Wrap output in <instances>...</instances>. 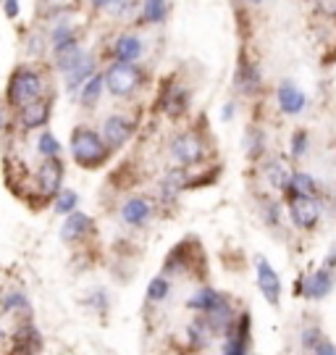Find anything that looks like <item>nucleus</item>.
I'll return each mask as SVG.
<instances>
[{
	"mask_svg": "<svg viewBox=\"0 0 336 355\" xmlns=\"http://www.w3.org/2000/svg\"><path fill=\"white\" fill-rule=\"evenodd\" d=\"M103 89H105L103 74L89 76L87 82L82 85V89H79V105H82V108H95L100 101V95H103Z\"/></svg>",
	"mask_w": 336,
	"mask_h": 355,
	"instance_id": "nucleus-27",
	"label": "nucleus"
},
{
	"mask_svg": "<svg viewBox=\"0 0 336 355\" xmlns=\"http://www.w3.org/2000/svg\"><path fill=\"white\" fill-rule=\"evenodd\" d=\"M111 3L113 0H89V6H92L95 11H108V8H111Z\"/></svg>",
	"mask_w": 336,
	"mask_h": 355,
	"instance_id": "nucleus-42",
	"label": "nucleus"
},
{
	"mask_svg": "<svg viewBox=\"0 0 336 355\" xmlns=\"http://www.w3.org/2000/svg\"><path fill=\"white\" fill-rule=\"evenodd\" d=\"M310 150V135H308V129H297L294 135H292V148H289V155L299 161V158H305Z\"/></svg>",
	"mask_w": 336,
	"mask_h": 355,
	"instance_id": "nucleus-33",
	"label": "nucleus"
},
{
	"mask_svg": "<svg viewBox=\"0 0 336 355\" xmlns=\"http://www.w3.org/2000/svg\"><path fill=\"white\" fill-rule=\"evenodd\" d=\"M50 45H53V55L63 51H71V48H79L74 26L69 24L66 19H58V24L50 29Z\"/></svg>",
	"mask_w": 336,
	"mask_h": 355,
	"instance_id": "nucleus-21",
	"label": "nucleus"
},
{
	"mask_svg": "<svg viewBox=\"0 0 336 355\" xmlns=\"http://www.w3.org/2000/svg\"><path fill=\"white\" fill-rule=\"evenodd\" d=\"M226 305H231L229 295L213 290V287H197L187 300V308L189 311H195L197 316H208V313L218 311V308H226Z\"/></svg>",
	"mask_w": 336,
	"mask_h": 355,
	"instance_id": "nucleus-15",
	"label": "nucleus"
},
{
	"mask_svg": "<svg viewBox=\"0 0 336 355\" xmlns=\"http://www.w3.org/2000/svg\"><path fill=\"white\" fill-rule=\"evenodd\" d=\"M142 51H145L142 37L134 35V32H124V35H118L116 42H113V58L121 61V64H134V61H139Z\"/></svg>",
	"mask_w": 336,
	"mask_h": 355,
	"instance_id": "nucleus-19",
	"label": "nucleus"
},
{
	"mask_svg": "<svg viewBox=\"0 0 336 355\" xmlns=\"http://www.w3.org/2000/svg\"><path fill=\"white\" fill-rule=\"evenodd\" d=\"M168 150H171V158H174L176 164L182 166V168H195V166H202L208 161V142L205 137L195 132V129H187V132H179L171 137V145H168Z\"/></svg>",
	"mask_w": 336,
	"mask_h": 355,
	"instance_id": "nucleus-3",
	"label": "nucleus"
},
{
	"mask_svg": "<svg viewBox=\"0 0 336 355\" xmlns=\"http://www.w3.org/2000/svg\"><path fill=\"white\" fill-rule=\"evenodd\" d=\"M184 334H187V345L192 347V350H205V347L215 340V334H213V329L205 324V318L202 316L192 318V321L187 324V329H184Z\"/></svg>",
	"mask_w": 336,
	"mask_h": 355,
	"instance_id": "nucleus-24",
	"label": "nucleus"
},
{
	"mask_svg": "<svg viewBox=\"0 0 336 355\" xmlns=\"http://www.w3.org/2000/svg\"><path fill=\"white\" fill-rule=\"evenodd\" d=\"M3 11L8 19H19V13H21V3L19 0H3Z\"/></svg>",
	"mask_w": 336,
	"mask_h": 355,
	"instance_id": "nucleus-38",
	"label": "nucleus"
},
{
	"mask_svg": "<svg viewBox=\"0 0 336 355\" xmlns=\"http://www.w3.org/2000/svg\"><path fill=\"white\" fill-rule=\"evenodd\" d=\"M76 208H79V192L74 190H61L55 198H53V211L58 216H69L74 214Z\"/></svg>",
	"mask_w": 336,
	"mask_h": 355,
	"instance_id": "nucleus-31",
	"label": "nucleus"
},
{
	"mask_svg": "<svg viewBox=\"0 0 336 355\" xmlns=\"http://www.w3.org/2000/svg\"><path fill=\"white\" fill-rule=\"evenodd\" d=\"M69 150H71V158L79 168L85 171H95V168H103L111 158V148L103 142L100 132H95L92 127H74L71 129V137H69Z\"/></svg>",
	"mask_w": 336,
	"mask_h": 355,
	"instance_id": "nucleus-1",
	"label": "nucleus"
},
{
	"mask_svg": "<svg viewBox=\"0 0 336 355\" xmlns=\"http://www.w3.org/2000/svg\"><path fill=\"white\" fill-rule=\"evenodd\" d=\"M61 142H58V137L50 132V129H42L37 137V153L42 155V161L45 158H61Z\"/></svg>",
	"mask_w": 336,
	"mask_h": 355,
	"instance_id": "nucleus-30",
	"label": "nucleus"
},
{
	"mask_svg": "<svg viewBox=\"0 0 336 355\" xmlns=\"http://www.w3.org/2000/svg\"><path fill=\"white\" fill-rule=\"evenodd\" d=\"M168 297H171V282H168V277H163V274L152 277L148 284V292H145V300L150 305H161Z\"/></svg>",
	"mask_w": 336,
	"mask_h": 355,
	"instance_id": "nucleus-28",
	"label": "nucleus"
},
{
	"mask_svg": "<svg viewBox=\"0 0 336 355\" xmlns=\"http://www.w3.org/2000/svg\"><path fill=\"white\" fill-rule=\"evenodd\" d=\"M284 198H318V182L308 171H292Z\"/></svg>",
	"mask_w": 336,
	"mask_h": 355,
	"instance_id": "nucleus-23",
	"label": "nucleus"
},
{
	"mask_svg": "<svg viewBox=\"0 0 336 355\" xmlns=\"http://www.w3.org/2000/svg\"><path fill=\"white\" fill-rule=\"evenodd\" d=\"M234 111H237V105H234V103H226L224 108H221V121H231V119H234Z\"/></svg>",
	"mask_w": 336,
	"mask_h": 355,
	"instance_id": "nucleus-40",
	"label": "nucleus"
},
{
	"mask_svg": "<svg viewBox=\"0 0 336 355\" xmlns=\"http://www.w3.org/2000/svg\"><path fill=\"white\" fill-rule=\"evenodd\" d=\"M192 266V258H189L187 245H176L174 250L168 253L166 263H163V277H179V274H187Z\"/></svg>",
	"mask_w": 336,
	"mask_h": 355,
	"instance_id": "nucleus-26",
	"label": "nucleus"
},
{
	"mask_svg": "<svg viewBox=\"0 0 336 355\" xmlns=\"http://www.w3.org/2000/svg\"><path fill=\"white\" fill-rule=\"evenodd\" d=\"M252 263H255V282H258V290H260V295L265 297V303L276 308V305L281 303V279H278L276 268L271 266V261L263 258V255H255Z\"/></svg>",
	"mask_w": 336,
	"mask_h": 355,
	"instance_id": "nucleus-11",
	"label": "nucleus"
},
{
	"mask_svg": "<svg viewBox=\"0 0 336 355\" xmlns=\"http://www.w3.org/2000/svg\"><path fill=\"white\" fill-rule=\"evenodd\" d=\"M247 3H252V6H260V3H265V0H247Z\"/></svg>",
	"mask_w": 336,
	"mask_h": 355,
	"instance_id": "nucleus-45",
	"label": "nucleus"
},
{
	"mask_svg": "<svg viewBox=\"0 0 336 355\" xmlns=\"http://www.w3.org/2000/svg\"><path fill=\"white\" fill-rule=\"evenodd\" d=\"M252 350V334H249V316L239 313L234 329L224 337V347L221 355H249Z\"/></svg>",
	"mask_w": 336,
	"mask_h": 355,
	"instance_id": "nucleus-14",
	"label": "nucleus"
},
{
	"mask_svg": "<svg viewBox=\"0 0 336 355\" xmlns=\"http://www.w3.org/2000/svg\"><path fill=\"white\" fill-rule=\"evenodd\" d=\"M189 89L184 87V85H179V82H174V85H168V87L163 89L161 95V111L168 119H182V116L187 114L189 108Z\"/></svg>",
	"mask_w": 336,
	"mask_h": 355,
	"instance_id": "nucleus-17",
	"label": "nucleus"
},
{
	"mask_svg": "<svg viewBox=\"0 0 336 355\" xmlns=\"http://www.w3.org/2000/svg\"><path fill=\"white\" fill-rule=\"evenodd\" d=\"M260 216H263V221H265L268 227L276 229V227H278V221H281V205L276 203V200H263Z\"/></svg>",
	"mask_w": 336,
	"mask_h": 355,
	"instance_id": "nucleus-35",
	"label": "nucleus"
},
{
	"mask_svg": "<svg viewBox=\"0 0 336 355\" xmlns=\"http://www.w3.org/2000/svg\"><path fill=\"white\" fill-rule=\"evenodd\" d=\"M45 95V76L35 66H16L6 85V103L11 108H24L26 103L37 101Z\"/></svg>",
	"mask_w": 336,
	"mask_h": 355,
	"instance_id": "nucleus-2",
	"label": "nucleus"
},
{
	"mask_svg": "<svg viewBox=\"0 0 336 355\" xmlns=\"http://www.w3.org/2000/svg\"><path fill=\"white\" fill-rule=\"evenodd\" d=\"M310 355H336V345L328 343V340H324V343L318 345V347H315Z\"/></svg>",
	"mask_w": 336,
	"mask_h": 355,
	"instance_id": "nucleus-39",
	"label": "nucleus"
},
{
	"mask_svg": "<svg viewBox=\"0 0 336 355\" xmlns=\"http://www.w3.org/2000/svg\"><path fill=\"white\" fill-rule=\"evenodd\" d=\"M45 3H50V0H45Z\"/></svg>",
	"mask_w": 336,
	"mask_h": 355,
	"instance_id": "nucleus-46",
	"label": "nucleus"
},
{
	"mask_svg": "<svg viewBox=\"0 0 336 355\" xmlns=\"http://www.w3.org/2000/svg\"><path fill=\"white\" fill-rule=\"evenodd\" d=\"M42 347H45V337H42V331L32 324V318L19 321L16 329L8 334V345H6L8 355H39Z\"/></svg>",
	"mask_w": 336,
	"mask_h": 355,
	"instance_id": "nucleus-5",
	"label": "nucleus"
},
{
	"mask_svg": "<svg viewBox=\"0 0 336 355\" xmlns=\"http://www.w3.org/2000/svg\"><path fill=\"white\" fill-rule=\"evenodd\" d=\"M263 171H265V182H268L276 192H287L289 179H292V168H289V164L284 158H271Z\"/></svg>",
	"mask_w": 336,
	"mask_h": 355,
	"instance_id": "nucleus-25",
	"label": "nucleus"
},
{
	"mask_svg": "<svg viewBox=\"0 0 336 355\" xmlns=\"http://www.w3.org/2000/svg\"><path fill=\"white\" fill-rule=\"evenodd\" d=\"M287 214L299 232H312L324 218L321 198H287Z\"/></svg>",
	"mask_w": 336,
	"mask_h": 355,
	"instance_id": "nucleus-6",
	"label": "nucleus"
},
{
	"mask_svg": "<svg viewBox=\"0 0 336 355\" xmlns=\"http://www.w3.org/2000/svg\"><path fill=\"white\" fill-rule=\"evenodd\" d=\"M0 311L6 313V316H13V318H26L32 316V303H29V297H26V292L21 290H6L0 295Z\"/></svg>",
	"mask_w": 336,
	"mask_h": 355,
	"instance_id": "nucleus-20",
	"label": "nucleus"
},
{
	"mask_svg": "<svg viewBox=\"0 0 336 355\" xmlns=\"http://www.w3.org/2000/svg\"><path fill=\"white\" fill-rule=\"evenodd\" d=\"M103 82H105V89L111 92L113 98H132L139 89V85H142V71L137 69V64L113 61L103 71Z\"/></svg>",
	"mask_w": 336,
	"mask_h": 355,
	"instance_id": "nucleus-4",
	"label": "nucleus"
},
{
	"mask_svg": "<svg viewBox=\"0 0 336 355\" xmlns=\"http://www.w3.org/2000/svg\"><path fill=\"white\" fill-rule=\"evenodd\" d=\"M0 3H3V0H0Z\"/></svg>",
	"mask_w": 336,
	"mask_h": 355,
	"instance_id": "nucleus-47",
	"label": "nucleus"
},
{
	"mask_svg": "<svg viewBox=\"0 0 336 355\" xmlns=\"http://www.w3.org/2000/svg\"><path fill=\"white\" fill-rule=\"evenodd\" d=\"M312 3H315V11L324 19H336V0H312Z\"/></svg>",
	"mask_w": 336,
	"mask_h": 355,
	"instance_id": "nucleus-37",
	"label": "nucleus"
},
{
	"mask_svg": "<svg viewBox=\"0 0 336 355\" xmlns=\"http://www.w3.org/2000/svg\"><path fill=\"white\" fill-rule=\"evenodd\" d=\"M6 129V114H3V108H0V132Z\"/></svg>",
	"mask_w": 336,
	"mask_h": 355,
	"instance_id": "nucleus-44",
	"label": "nucleus"
},
{
	"mask_svg": "<svg viewBox=\"0 0 336 355\" xmlns=\"http://www.w3.org/2000/svg\"><path fill=\"white\" fill-rule=\"evenodd\" d=\"M245 153H247V158H260L263 153H265V135H263V129H247V137H245Z\"/></svg>",
	"mask_w": 336,
	"mask_h": 355,
	"instance_id": "nucleus-32",
	"label": "nucleus"
},
{
	"mask_svg": "<svg viewBox=\"0 0 336 355\" xmlns=\"http://www.w3.org/2000/svg\"><path fill=\"white\" fill-rule=\"evenodd\" d=\"M234 87L242 92V95H258L263 89V74L258 64H252L247 58H239L237 74H234Z\"/></svg>",
	"mask_w": 336,
	"mask_h": 355,
	"instance_id": "nucleus-18",
	"label": "nucleus"
},
{
	"mask_svg": "<svg viewBox=\"0 0 336 355\" xmlns=\"http://www.w3.org/2000/svg\"><path fill=\"white\" fill-rule=\"evenodd\" d=\"M50 116H53V101L48 95H42L37 101L26 103L24 108L16 111V124L21 132H32V129H48L50 124Z\"/></svg>",
	"mask_w": 336,
	"mask_h": 355,
	"instance_id": "nucleus-8",
	"label": "nucleus"
},
{
	"mask_svg": "<svg viewBox=\"0 0 336 355\" xmlns=\"http://www.w3.org/2000/svg\"><path fill=\"white\" fill-rule=\"evenodd\" d=\"M92 234H95V221H92L87 214L74 211V214L66 216V221H63V227H61V240L66 242V245H82V242H87Z\"/></svg>",
	"mask_w": 336,
	"mask_h": 355,
	"instance_id": "nucleus-13",
	"label": "nucleus"
},
{
	"mask_svg": "<svg viewBox=\"0 0 336 355\" xmlns=\"http://www.w3.org/2000/svg\"><path fill=\"white\" fill-rule=\"evenodd\" d=\"M85 303L95 311V313H105L108 311V295H105V290H92L85 297Z\"/></svg>",
	"mask_w": 336,
	"mask_h": 355,
	"instance_id": "nucleus-36",
	"label": "nucleus"
},
{
	"mask_svg": "<svg viewBox=\"0 0 336 355\" xmlns=\"http://www.w3.org/2000/svg\"><path fill=\"white\" fill-rule=\"evenodd\" d=\"M321 266L334 268V271H336V245H334V248H331V250H328V255H326V258H324V263H321Z\"/></svg>",
	"mask_w": 336,
	"mask_h": 355,
	"instance_id": "nucleus-41",
	"label": "nucleus"
},
{
	"mask_svg": "<svg viewBox=\"0 0 336 355\" xmlns=\"http://www.w3.org/2000/svg\"><path fill=\"white\" fill-rule=\"evenodd\" d=\"M276 103H278V111L284 116H299L308 108V95L292 79H284L276 87Z\"/></svg>",
	"mask_w": 336,
	"mask_h": 355,
	"instance_id": "nucleus-16",
	"label": "nucleus"
},
{
	"mask_svg": "<svg viewBox=\"0 0 336 355\" xmlns=\"http://www.w3.org/2000/svg\"><path fill=\"white\" fill-rule=\"evenodd\" d=\"M168 16V0H145L142 3V21L148 24H161Z\"/></svg>",
	"mask_w": 336,
	"mask_h": 355,
	"instance_id": "nucleus-29",
	"label": "nucleus"
},
{
	"mask_svg": "<svg viewBox=\"0 0 336 355\" xmlns=\"http://www.w3.org/2000/svg\"><path fill=\"white\" fill-rule=\"evenodd\" d=\"M3 345H8V331L6 329H0V347H3Z\"/></svg>",
	"mask_w": 336,
	"mask_h": 355,
	"instance_id": "nucleus-43",
	"label": "nucleus"
},
{
	"mask_svg": "<svg viewBox=\"0 0 336 355\" xmlns=\"http://www.w3.org/2000/svg\"><path fill=\"white\" fill-rule=\"evenodd\" d=\"M118 216H121V221H124L126 227L142 229L152 221V216H155V203H152L150 198H145V195H132V198H126L124 203H121Z\"/></svg>",
	"mask_w": 336,
	"mask_h": 355,
	"instance_id": "nucleus-12",
	"label": "nucleus"
},
{
	"mask_svg": "<svg viewBox=\"0 0 336 355\" xmlns=\"http://www.w3.org/2000/svg\"><path fill=\"white\" fill-rule=\"evenodd\" d=\"M324 340H326V334L321 331V327H315V324H312V327H305L302 334H299V345H302L305 353H312Z\"/></svg>",
	"mask_w": 336,
	"mask_h": 355,
	"instance_id": "nucleus-34",
	"label": "nucleus"
},
{
	"mask_svg": "<svg viewBox=\"0 0 336 355\" xmlns=\"http://www.w3.org/2000/svg\"><path fill=\"white\" fill-rule=\"evenodd\" d=\"M95 74H98V61H95V58L87 53V55L82 58V64L66 74V92H69V95L79 92V89H82V85L87 82L89 76H95Z\"/></svg>",
	"mask_w": 336,
	"mask_h": 355,
	"instance_id": "nucleus-22",
	"label": "nucleus"
},
{
	"mask_svg": "<svg viewBox=\"0 0 336 355\" xmlns=\"http://www.w3.org/2000/svg\"><path fill=\"white\" fill-rule=\"evenodd\" d=\"M63 179H66V166L61 158H45L37 166V195L53 200L63 190Z\"/></svg>",
	"mask_w": 336,
	"mask_h": 355,
	"instance_id": "nucleus-9",
	"label": "nucleus"
},
{
	"mask_svg": "<svg viewBox=\"0 0 336 355\" xmlns=\"http://www.w3.org/2000/svg\"><path fill=\"white\" fill-rule=\"evenodd\" d=\"M336 287V271L334 268H315L310 274H302L297 279V295L305 300H326Z\"/></svg>",
	"mask_w": 336,
	"mask_h": 355,
	"instance_id": "nucleus-7",
	"label": "nucleus"
},
{
	"mask_svg": "<svg viewBox=\"0 0 336 355\" xmlns=\"http://www.w3.org/2000/svg\"><path fill=\"white\" fill-rule=\"evenodd\" d=\"M100 137H103V142L111 148V153L118 150V148H124L126 142L134 137V121L124 114L105 116L103 129H100Z\"/></svg>",
	"mask_w": 336,
	"mask_h": 355,
	"instance_id": "nucleus-10",
	"label": "nucleus"
}]
</instances>
